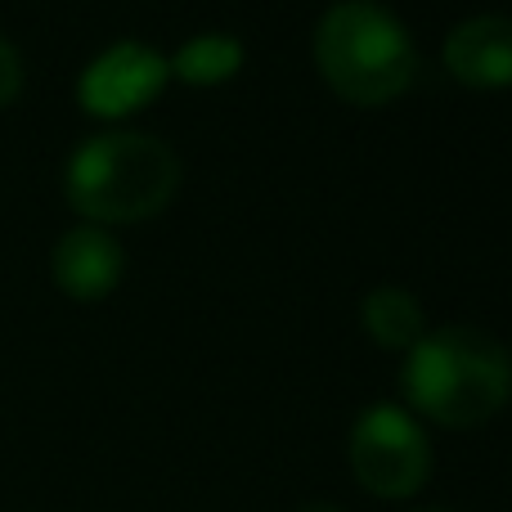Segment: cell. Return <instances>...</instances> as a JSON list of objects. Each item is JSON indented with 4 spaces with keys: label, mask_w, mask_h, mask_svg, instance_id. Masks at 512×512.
Here are the masks:
<instances>
[{
    "label": "cell",
    "mask_w": 512,
    "mask_h": 512,
    "mask_svg": "<svg viewBox=\"0 0 512 512\" xmlns=\"http://www.w3.org/2000/svg\"><path fill=\"white\" fill-rule=\"evenodd\" d=\"M423 512H441V508H423Z\"/></svg>",
    "instance_id": "7c38bea8"
},
{
    "label": "cell",
    "mask_w": 512,
    "mask_h": 512,
    "mask_svg": "<svg viewBox=\"0 0 512 512\" xmlns=\"http://www.w3.org/2000/svg\"><path fill=\"white\" fill-rule=\"evenodd\" d=\"M445 68L454 81L472 90H508L512 86V18L477 14L463 18L445 36Z\"/></svg>",
    "instance_id": "8992f818"
},
{
    "label": "cell",
    "mask_w": 512,
    "mask_h": 512,
    "mask_svg": "<svg viewBox=\"0 0 512 512\" xmlns=\"http://www.w3.org/2000/svg\"><path fill=\"white\" fill-rule=\"evenodd\" d=\"M50 270H54V283H59L72 301H99L122 283L126 256H122V243L108 230H99V225H77V230H68L54 243Z\"/></svg>",
    "instance_id": "52a82bcc"
},
{
    "label": "cell",
    "mask_w": 512,
    "mask_h": 512,
    "mask_svg": "<svg viewBox=\"0 0 512 512\" xmlns=\"http://www.w3.org/2000/svg\"><path fill=\"white\" fill-rule=\"evenodd\" d=\"M180 189V158L144 131H104L68 162L63 194L90 225H135L158 216Z\"/></svg>",
    "instance_id": "7a4b0ae2"
},
{
    "label": "cell",
    "mask_w": 512,
    "mask_h": 512,
    "mask_svg": "<svg viewBox=\"0 0 512 512\" xmlns=\"http://www.w3.org/2000/svg\"><path fill=\"white\" fill-rule=\"evenodd\" d=\"M315 63L346 104L378 108L405 95L418 50L391 9L373 0H342L315 27Z\"/></svg>",
    "instance_id": "3957f363"
},
{
    "label": "cell",
    "mask_w": 512,
    "mask_h": 512,
    "mask_svg": "<svg viewBox=\"0 0 512 512\" xmlns=\"http://www.w3.org/2000/svg\"><path fill=\"white\" fill-rule=\"evenodd\" d=\"M297 512H342V508H333V504H306V508H297Z\"/></svg>",
    "instance_id": "8fae6325"
},
{
    "label": "cell",
    "mask_w": 512,
    "mask_h": 512,
    "mask_svg": "<svg viewBox=\"0 0 512 512\" xmlns=\"http://www.w3.org/2000/svg\"><path fill=\"white\" fill-rule=\"evenodd\" d=\"M360 319L364 333L391 351H409L423 337V306L405 288H373L360 306Z\"/></svg>",
    "instance_id": "ba28073f"
},
{
    "label": "cell",
    "mask_w": 512,
    "mask_h": 512,
    "mask_svg": "<svg viewBox=\"0 0 512 512\" xmlns=\"http://www.w3.org/2000/svg\"><path fill=\"white\" fill-rule=\"evenodd\" d=\"M351 472L369 495L409 499L427 486L432 445L427 432L400 405H373L351 427Z\"/></svg>",
    "instance_id": "277c9868"
},
{
    "label": "cell",
    "mask_w": 512,
    "mask_h": 512,
    "mask_svg": "<svg viewBox=\"0 0 512 512\" xmlns=\"http://www.w3.org/2000/svg\"><path fill=\"white\" fill-rule=\"evenodd\" d=\"M243 68V45L234 36H198L185 41L167 59V72H176L189 86H221Z\"/></svg>",
    "instance_id": "9c48e42d"
},
{
    "label": "cell",
    "mask_w": 512,
    "mask_h": 512,
    "mask_svg": "<svg viewBox=\"0 0 512 512\" xmlns=\"http://www.w3.org/2000/svg\"><path fill=\"white\" fill-rule=\"evenodd\" d=\"M400 387L414 414L468 432L508 405L512 355L499 337L481 328H436L409 346Z\"/></svg>",
    "instance_id": "6da1fadb"
},
{
    "label": "cell",
    "mask_w": 512,
    "mask_h": 512,
    "mask_svg": "<svg viewBox=\"0 0 512 512\" xmlns=\"http://www.w3.org/2000/svg\"><path fill=\"white\" fill-rule=\"evenodd\" d=\"M18 90H23V59H18V50L0 36V108L14 104Z\"/></svg>",
    "instance_id": "30bf717a"
},
{
    "label": "cell",
    "mask_w": 512,
    "mask_h": 512,
    "mask_svg": "<svg viewBox=\"0 0 512 512\" xmlns=\"http://www.w3.org/2000/svg\"><path fill=\"white\" fill-rule=\"evenodd\" d=\"M167 59H162L153 45L144 41H122L108 45L77 81V99L90 117H104V122H117V117L144 108L162 86H167Z\"/></svg>",
    "instance_id": "5b68a950"
}]
</instances>
